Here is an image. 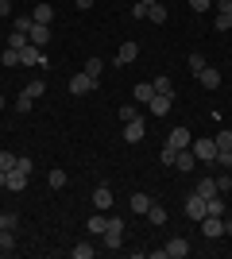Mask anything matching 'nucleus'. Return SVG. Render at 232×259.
<instances>
[{
  "label": "nucleus",
  "mask_w": 232,
  "mask_h": 259,
  "mask_svg": "<svg viewBox=\"0 0 232 259\" xmlns=\"http://www.w3.org/2000/svg\"><path fill=\"white\" fill-rule=\"evenodd\" d=\"M101 236H105V248H120L124 244V221L120 217H109V225H105Z\"/></svg>",
  "instance_id": "f257e3e1"
},
{
  "label": "nucleus",
  "mask_w": 232,
  "mask_h": 259,
  "mask_svg": "<svg viewBox=\"0 0 232 259\" xmlns=\"http://www.w3.org/2000/svg\"><path fill=\"white\" fill-rule=\"evenodd\" d=\"M190 151H194L198 162H209V166L217 162V143H213V140H194V143H190Z\"/></svg>",
  "instance_id": "f03ea898"
},
{
  "label": "nucleus",
  "mask_w": 232,
  "mask_h": 259,
  "mask_svg": "<svg viewBox=\"0 0 232 259\" xmlns=\"http://www.w3.org/2000/svg\"><path fill=\"white\" fill-rule=\"evenodd\" d=\"M93 89H97V77H89L85 70L70 77V93H74V97H85V93H93Z\"/></svg>",
  "instance_id": "7ed1b4c3"
},
{
  "label": "nucleus",
  "mask_w": 232,
  "mask_h": 259,
  "mask_svg": "<svg viewBox=\"0 0 232 259\" xmlns=\"http://www.w3.org/2000/svg\"><path fill=\"white\" fill-rule=\"evenodd\" d=\"M20 62H23V66H51V62L43 58V47H35V43H27V47L20 51Z\"/></svg>",
  "instance_id": "20e7f679"
},
{
  "label": "nucleus",
  "mask_w": 232,
  "mask_h": 259,
  "mask_svg": "<svg viewBox=\"0 0 232 259\" xmlns=\"http://www.w3.org/2000/svg\"><path fill=\"white\" fill-rule=\"evenodd\" d=\"M201 236H205V240L224 236V221H221V217H201Z\"/></svg>",
  "instance_id": "39448f33"
},
{
  "label": "nucleus",
  "mask_w": 232,
  "mask_h": 259,
  "mask_svg": "<svg viewBox=\"0 0 232 259\" xmlns=\"http://www.w3.org/2000/svg\"><path fill=\"white\" fill-rule=\"evenodd\" d=\"M190 143H194V136H190V128H182V124H178V128L170 132V140H166V147H174V151H186Z\"/></svg>",
  "instance_id": "423d86ee"
},
{
  "label": "nucleus",
  "mask_w": 232,
  "mask_h": 259,
  "mask_svg": "<svg viewBox=\"0 0 232 259\" xmlns=\"http://www.w3.org/2000/svg\"><path fill=\"white\" fill-rule=\"evenodd\" d=\"M166 259H186L190 255V240H182V236H174V240H170V244H166Z\"/></svg>",
  "instance_id": "0eeeda50"
},
{
  "label": "nucleus",
  "mask_w": 232,
  "mask_h": 259,
  "mask_svg": "<svg viewBox=\"0 0 232 259\" xmlns=\"http://www.w3.org/2000/svg\"><path fill=\"white\" fill-rule=\"evenodd\" d=\"M135 58H140V43H120V51H116V66H132Z\"/></svg>",
  "instance_id": "6e6552de"
},
{
  "label": "nucleus",
  "mask_w": 232,
  "mask_h": 259,
  "mask_svg": "<svg viewBox=\"0 0 232 259\" xmlns=\"http://www.w3.org/2000/svg\"><path fill=\"white\" fill-rule=\"evenodd\" d=\"M27 39H31L35 47H47V43H51V23H31Z\"/></svg>",
  "instance_id": "1a4fd4ad"
},
{
  "label": "nucleus",
  "mask_w": 232,
  "mask_h": 259,
  "mask_svg": "<svg viewBox=\"0 0 232 259\" xmlns=\"http://www.w3.org/2000/svg\"><path fill=\"white\" fill-rule=\"evenodd\" d=\"M27 178H31V174H23L20 166H12V170H8V182H4V190H16V194H23Z\"/></svg>",
  "instance_id": "9d476101"
},
{
  "label": "nucleus",
  "mask_w": 232,
  "mask_h": 259,
  "mask_svg": "<svg viewBox=\"0 0 232 259\" xmlns=\"http://www.w3.org/2000/svg\"><path fill=\"white\" fill-rule=\"evenodd\" d=\"M170 101H174V97H166V93H155V97L147 101L151 116H166V112H170Z\"/></svg>",
  "instance_id": "9b49d317"
},
{
  "label": "nucleus",
  "mask_w": 232,
  "mask_h": 259,
  "mask_svg": "<svg viewBox=\"0 0 232 259\" xmlns=\"http://www.w3.org/2000/svg\"><path fill=\"white\" fill-rule=\"evenodd\" d=\"M186 217H194V221L205 217V197H201V194H190L186 197Z\"/></svg>",
  "instance_id": "f8f14e48"
},
{
  "label": "nucleus",
  "mask_w": 232,
  "mask_h": 259,
  "mask_svg": "<svg viewBox=\"0 0 232 259\" xmlns=\"http://www.w3.org/2000/svg\"><path fill=\"white\" fill-rule=\"evenodd\" d=\"M144 120H140V116H135V120H128V124H124V140H128V143H140V140H144Z\"/></svg>",
  "instance_id": "ddd939ff"
},
{
  "label": "nucleus",
  "mask_w": 232,
  "mask_h": 259,
  "mask_svg": "<svg viewBox=\"0 0 232 259\" xmlns=\"http://www.w3.org/2000/svg\"><path fill=\"white\" fill-rule=\"evenodd\" d=\"M198 81H201L205 89H221V70H213V66H205V70L198 74Z\"/></svg>",
  "instance_id": "4468645a"
},
{
  "label": "nucleus",
  "mask_w": 232,
  "mask_h": 259,
  "mask_svg": "<svg viewBox=\"0 0 232 259\" xmlns=\"http://www.w3.org/2000/svg\"><path fill=\"white\" fill-rule=\"evenodd\" d=\"M109 205H112V190H109V186H97V190H93V209L105 213Z\"/></svg>",
  "instance_id": "2eb2a0df"
},
{
  "label": "nucleus",
  "mask_w": 232,
  "mask_h": 259,
  "mask_svg": "<svg viewBox=\"0 0 232 259\" xmlns=\"http://www.w3.org/2000/svg\"><path fill=\"white\" fill-rule=\"evenodd\" d=\"M205 217H224V197L221 194L205 197Z\"/></svg>",
  "instance_id": "dca6fc26"
},
{
  "label": "nucleus",
  "mask_w": 232,
  "mask_h": 259,
  "mask_svg": "<svg viewBox=\"0 0 232 259\" xmlns=\"http://www.w3.org/2000/svg\"><path fill=\"white\" fill-rule=\"evenodd\" d=\"M31 20H35V23H51V20H55V8H51V4H47V0H43V4H35Z\"/></svg>",
  "instance_id": "f3484780"
},
{
  "label": "nucleus",
  "mask_w": 232,
  "mask_h": 259,
  "mask_svg": "<svg viewBox=\"0 0 232 259\" xmlns=\"http://www.w3.org/2000/svg\"><path fill=\"white\" fill-rule=\"evenodd\" d=\"M132 97H135V101H140V105H147V101H151V97H155V85H151V81H140V85H135V89H132Z\"/></svg>",
  "instance_id": "a211bd4d"
},
{
  "label": "nucleus",
  "mask_w": 232,
  "mask_h": 259,
  "mask_svg": "<svg viewBox=\"0 0 232 259\" xmlns=\"http://www.w3.org/2000/svg\"><path fill=\"white\" fill-rule=\"evenodd\" d=\"M194 162H198V159H194V151H190V147H186V151H178L174 166H178V170H182V174H190V170H194Z\"/></svg>",
  "instance_id": "6ab92c4d"
},
{
  "label": "nucleus",
  "mask_w": 232,
  "mask_h": 259,
  "mask_svg": "<svg viewBox=\"0 0 232 259\" xmlns=\"http://www.w3.org/2000/svg\"><path fill=\"white\" fill-rule=\"evenodd\" d=\"M12 251H16V232L4 228V232H0V255H12Z\"/></svg>",
  "instance_id": "aec40b11"
},
{
  "label": "nucleus",
  "mask_w": 232,
  "mask_h": 259,
  "mask_svg": "<svg viewBox=\"0 0 232 259\" xmlns=\"http://www.w3.org/2000/svg\"><path fill=\"white\" fill-rule=\"evenodd\" d=\"M194 194H201V197H213V194H221V190H217V178H213V174H209V178H201Z\"/></svg>",
  "instance_id": "412c9836"
},
{
  "label": "nucleus",
  "mask_w": 232,
  "mask_h": 259,
  "mask_svg": "<svg viewBox=\"0 0 232 259\" xmlns=\"http://www.w3.org/2000/svg\"><path fill=\"white\" fill-rule=\"evenodd\" d=\"M147 20H151V23H166V4H159V0L147 4Z\"/></svg>",
  "instance_id": "4be33fe9"
},
{
  "label": "nucleus",
  "mask_w": 232,
  "mask_h": 259,
  "mask_svg": "<svg viewBox=\"0 0 232 259\" xmlns=\"http://www.w3.org/2000/svg\"><path fill=\"white\" fill-rule=\"evenodd\" d=\"M128 205H132V213H147V209H151L155 201H151L147 194H132V201H128Z\"/></svg>",
  "instance_id": "5701e85b"
},
{
  "label": "nucleus",
  "mask_w": 232,
  "mask_h": 259,
  "mask_svg": "<svg viewBox=\"0 0 232 259\" xmlns=\"http://www.w3.org/2000/svg\"><path fill=\"white\" fill-rule=\"evenodd\" d=\"M151 85H155V93H166V97H174V81H170L166 74H159V77L151 81Z\"/></svg>",
  "instance_id": "b1692460"
},
{
  "label": "nucleus",
  "mask_w": 232,
  "mask_h": 259,
  "mask_svg": "<svg viewBox=\"0 0 232 259\" xmlns=\"http://www.w3.org/2000/svg\"><path fill=\"white\" fill-rule=\"evenodd\" d=\"M23 93H27V97L31 101H39L47 93V85H43V77H35V81H27V85H23Z\"/></svg>",
  "instance_id": "393cba45"
},
{
  "label": "nucleus",
  "mask_w": 232,
  "mask_h": 259,
  "mask_svg": "<svg viewBox=\"0 0 232 259\" xmlns=\"http://www.w3.org/2000/svg\"><path fill=\"white\" fill-rule=\"evenodd\" d=\"M186 66H190V74L198 77V74H201V70H205V66H209V62H205V54H198V51H194V54H190V58H186Z\"/></svg>",
  "instance_id": "a878e982"
},
{
  "label": "nucleus",
  "mask_w": 232,
  "mask_h": 259,
  "mask_svg": "<svg viewBox=\"0 0 232 259\" xmlns=\"http://www.w3.org/2000/svg\"><path fill=\"white\" fill-rule=\"evenodd\" d=\"M27 43H31V39H27V31H8V47H12V51H23Z\"/></svg>",
  "instance_id": "bb28decb"
},
{
  "label": "nucleus",
  "mask_w": 232,
  "mask_h": 259,
  "mask_svg": "<svg viewBox=\"0 0 232 259\" xmlns=\"http://www.w3.org/2000/svg\"><path fill=\"white\" fill-rule=\"evenodd\" d=\"M147 217H151V225H166V221H170V213H166L163 205H151V209H147Z\"/></svg>",
  "instance_id": "cd10ccee"
},
{
  "label": "nucleus",
  "mask_w": 232,
  "mask_h": 259,
  "mask_svg": "<svg viewBox=\"0 0 232 259\" xmlns=\"http://www.w3.org/2000/svg\"><path fill=\"white\" fill-rule=\"evenodd\" d=\"M47 182H51V190H62V186H66V170H58V166H55V170L47 174Z\"/></svg>",
  "instance_id": "c85d7f7f"
},
{
  "label": "nucleus",
  "mask_w": 232,
  "mask_h": 259,
  "mask_svg": "<svg viewBox=\"0 0 232 259\" xmlns=\"http://www.w3.org/2000/svg\"><path fill=\"white\" fill-rule=\"evenodd\" d=\"M213 143H217V151H232V132H217Z\"/></svg>",
  "instance_id": "c756f323"
},
{
  "label": "nucleus",
  "mask_w": 232,
  "mask_h": 259,
  "mask_svg": "<svg viewBox=\"0 0 232 259\" xmlns=\"http://www.w3.org/2000/svg\"><path fill=\"white\" fill-rule=\"evenodd\" d=\"M0 66H23V62H20V51L4 47V54H0Z\"/></svg>",
  "instance_id": "7c9ffc66"
},
{
  "label": "nucleus",
  "mask_w": 232,
  "mask_h": 259,
  "mask_svg": "<svg viewBox=\"0 0 232 259\" xmlns=\"http://www.w3.org/2000/svg\"><path fill=\"white\" fill-rule=\"evenodd\" d=\"M101 70H105V62H101V58H85V74H89V77H97V81H101Z\"/></svg>",
  "instance_id": "2f4dec72"
},
{
  "label": "nucleus",
  "mask_w": 232,
  "mask_h": 259,
  "mask_svg": "<svg viewBox=\"0 0 232 259\" xmlns=\"http://www.w3.org/2000/svg\"><path fill=\"white\" fill-rule=\"evenodd\" d=\"M31 105H35V101L27 97V93H20V97H16V112H20V116H27V112H31Z\"/></svg>",
  "instance_id": "473e14b6"
},
{
  "label": "nucleus",
  "mask_w": 232,
  "mask_h": 259,
  "mask_svg": "<svg viewBox=\"0 0 232 259\" xmlns=\"http://www.w3.org/2000/svg\"><path fill=\"white\" fill-rule=\"evenodd\" d=\"M116 116H120L124 124H128V120H135L140 112H135V105H120V108H116Z\"/></svg>",
  "instance_id": "72a5a7b5"
},
{
  "label": "nucleus",
  "mask_w": 232,
  "mask_h": 259,
  "mask_svg": "<svg viewBox=\"0 0 232 259\" xmlns=\"http://www.w3.org/2000/svg\"><path fill=\"white\" fill-rule=\"evenodd\" d=\"M174 159H178L174 147H163V151H159V162H163V166H174Z\"/></svg>",
  "instance_id": "f704fd0d"
},
{
  "label": "nucleus",
  "mask_w": 232,
  "mask_h": 259,
  "mask_svg": "<svg viewBox=\"0 0 232 259\" xmlns=\"http://www.w3.org/2000/svg\"><path fill=\"white\" fill-rule=\"evenodd\" d=\"M105 225H109V217H89V232H105Z\"/></svg>",
  "instance_id": "c9c22d12"
},
{
  "label": "nucleus",
  "mask_w": 232,
  "mask_h": 259,
  "mask_svg": "<svg viewBox=\"0 0 232 259\" xmlns=\"http://www.w3.org/2000/svg\"><path fill=\"white\" fill-rule=\"evenodd\" d=\"M93 251H97V248H89V244H77L70 255H74V259H93Z\"/></svg>",
  "instance_id": "e433bc0d"
},
{
  "label": "nucleus",
  "mask_w": 232,
  "mask_h": 259,
  "mask_svg": "<svg viewBox=\"0 0 232 259\" xmlns=\"http://www.w3.org/2000/svg\"><path fill=\"white\" fill-rule=\"evenodd\" d=\"M16 159H20V155H12V151H0V170H12V166H16Z\"/></svg>",
  "instance_id": "4c0bfd02"
},
{
  "label": "nucleus",
  "mask_w": 232,
  "mask_h": 259,
  "mask_svg": "<svg viewBox=\"0 0 232 259\" xmlns=\"http://www.w3.org/2000/svg\"><path fill=\"white\" fill-rule=\"evenodd\" d=\"M217 166H221V170H232V151H217Z\"/></svg>",
  "instance_id": "58836bf2"
},
{
  "label": "nucleus",
  "mask_w": 232,
  "mask_h": 259,
  "mask_svg": "<svg viewBox=\"0 0 232 259\" xmlns=\"http://www.w3.org/2000/svg\"><path fill=\"white\" fill-rule=\"evenodd\" d=\"M16 166H20V170H23V174H31V170H35V162H31V159H27V155H20V159H16Z\"/></svg>",
  "instance_id": "ea45409f"
},
{
  "label": "nucleus",
  "mask_w": 232,
  "mask_h": 259,
  "mask_svg": "<svg viewBox=\"0 0 232 259\" xmlns=\"http://www.w3.org/2000/svg\"><path fill=\"white\" fill-rule=\"evenodd\" d=\"M31 23H35L31 16H20V20H16V31H31Z\"/></svg>",
  "instance_id": "a19ab883"
},
{
  "label": "nucleus",
  "mask_w": 232,
  "mask_h": 259,
  "mask_svg": "<svg viewBox=\"0 0 232 259\" xmlns=\"http://www.w3.org/2000/svg\"><path fill=\"white\" fill-rule=\"evenodd\" d=\"M209 4H213V0H190V8H194V12H209Z\"/></svg>",
  "instance_id": "79ce46f5"
},
{
  "label": "nucleus",
  "mask_w": 232,
  "mask_h": 259,
  "mask_svg": "<svg viewBox=\"0 0 232 259\" xmlns=\"http://www.w3.org/2000/svg\"><path fill=\"white\" fill-rule=\"evenodd\" d=\"M213 27H217V31H228L232 20H228V16H217V23H213Z\"/></svg>",
  "instance_id": "37998d69"
},
{
  "label": "nucleus",
  "mask_w": 232,
  "mask_h": 259,
  "mask_svg": "<svg viewBox=\"0 0 232 259\" xmlns=\"http://www.w3.org/2000/svg\"><path fill=\"white\" fill-rule=\"evenodd\" d=\"M132 20H147V4H135V8H132Z\"/></svg>",
  "instance_id": "c03bdc74"
},
{
  "label": "nucleus",
  "mask_w": 232,
  "mask_h": 259,
  "mask_svg": "<svg viewBox=\"0 0 232 259\" xmlns=\"http://www.w3.org/2000/svg\"><path fill=\"white\" fill-rule=\"evenodd\" d=\"M217 8H221V16H228V20H232V0H217Z\"/></svg>",
  "instance_id": "a18cd8bd"
},
{
  "label": "nucleus",
  "mask_w": 232,
  "mask_h": 259,
  "mask_svg": "<svg viewBox=\"0 0 232 259\" xmlns=\"http://www.w3.org/2000/svg\"><path fill=\"white\" fill-rule=\"evenodd\" d=\"M0 16H12V0H0Z\"/></svg>",
  "instance_id": "49530a36"
},
{
  "label": "nucleus",
  "mask_w": 232,
  "mask_h": 259,
  "mask_svg": "<svg viewBox=\"0 0 232 259\" xmlns=\"http://www.w3.org/2000/svg\"><path fill=\"white\" fill-rule=\"evenodd\" d=\"M74 4H77L81 12H89V8H93V0H74Z\"/></svg>",
  "instance_id": "de8ad7c7"
},
{
  "label": "nucleus",
  "mask_w": 232,
  "mask_h": 259,
  "mask_svg": "<svg viewBox=\"0 0 232 259\" xmlns=\"http://www.w3.org/2000/svg\"><path fill=\"white\" fill-rule=\"evenodd\" d=\"M224 221V236H232V217H221Z\"/></svg>",
  "instance_id": "09e8293b"
},
{
  "label": "nucleus",
  "mask_w": 232,
  "mask_h": 259,
  "mask_svg": "<svg viewBox=\"0 0 232 259\" xmlns=\"http://www.w3.org/2000/svg\"><path fill=\"white\" fill-rule=\"evenodd\" d=\"M4 182H8V170H0V186H4Z\"/></svg>",
  "instance_id": "8fccbe9b"
},
{
  "label": "nucleus",
  "mask_w": 232,
  "mask_h": 259,
  "mask_svg": "<svg viewBox=\"0 0 232 259\" xmlns=\"http://www.w3.org/2000/svg\"><path fill=\"white\" fill-rule=\"evenodd\" d=\"M4 108H8V101H4V93H0V112H4Z\"/></svg>",
  "instance_id": "3c124183"
},
{
  "label": "nucleus",
  "mask_w": 232,
  "mask_h": 259,
  "mask_svg": "<svg viewBox=\"0 0 232 259\" xmlns=\"http://www.w3.org/2000/svg\"><path fill=\"white\" fill-rule=\"evenodd\" d=\"M140 4H155V0H140Z\"/></svg>",
  "instance_id": "603ef678"
},
{
  "label": "nucleus",
  "mask_w": 232,
  "mask_h": 259,
  "mask_svg": "<svg viewBox=\"0 0 232 259\" xmlns=\"http://www.w3.org/2000/svg\"><path fill=\"white\" fill-rule=\"evenodd\" d=\"M228 197H232V186H228Z\"/></svg>",
  "instance_id": "864d4df0"
},
{
  "label": "nucleus",
  "mask_w": 232,
  "mask_h": 259,
  "mask_svg": "<svg viewBox=\"0 0 232 259\" xmlns=\"http://www.w3.org/2000/svg\"><path fill=\"white\" fill-rule=\"evenodd\" d=\"M213 4H217V0H213Z\"/></svg>",
  "instance_id": "5fc2aeb1"
}]
</instances>
